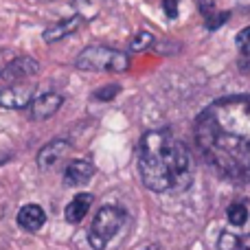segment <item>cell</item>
<instances>
[{
  "instance_id": "5",
  "label": "cell",
  "mask_w": 250,
  "mask_h": 250,
  "mask_svg": "<svg viewBox=\"0 0 250 250\" xmlns=\"http://www.w3.org/2000/svg\"><path fill=\"white\" fill-rule=\"evenodd\" d=\"M33 104V86L29 82H18L0 90V108L24 110Z\"/></svg>"
},
{
  "instance_id": "20",
  "label": "cell",
  "mask_w": 250,
  "mask_h": 250,
  "mask_svg": "<svg viewBox=\"0 0 250 250\" xmlns=\"http://www.w3.org/2000/svg\"><path fill=\"white\" fill-rule=\"evenodd\" d=\"M229 16H230V13H229V11H224V13H220V16L208 18V20H207V26H208L211 31H213V29H217V26H222L226 20H229Z\"/></svg>"
},
{
  "instance_id": "14",
  "label": "cell",
  "mask_w": 250,
  "mask_h": 250,
  "mask_svg": "<svg viewBox=\"0 0 250 250\" xmlns=\"http://www.w3.org/2000/svg\"><path fill=\"white\" fill-rule=\"evenodd\" d=\"M226 215H229V222H230V226H233V229L244 226L250 220V211L246 208V204H242V202L230 204L229 211H226Z\"/></svg>"
},
{
  "instance_id": "9",
  "label": "cell",
  "mask_w": 250,
  "mask_h": 250,
  "mask_svg": "<svg viewBox=\"0 0 250 250\" xmlns=\"http://www.w3.org/2000/svg\"><path fill=\"white\" fill-rule=\"evenodd\" d=\"M62 104H64V97L62 95H57V92H44V95L35 97L33 104L29 105L31 119L33 121H46V119H51L62 108Z\"/></svg>"
},
{
  "instance_id": "23",
  "label": "cell",
  "mask_w": 250,
  "mask_h": 250,
  "mask_svg": "<svg viewBox=\"0 0 250 250\" xmlns=\"http://www.w3.org/2000/svg\"><path fill=\"white\" fill-rule=\"evenodd\" d=\"M0 75H2V73H0Z\"/></svg>"
},
{
  "instance_id": "10",
  "label": "cell",
  "mask_w": 250,
  "mask_h": 250,
  "mask_svg": "<svg viewBox=\"0 0 250 250\" xmlns=\"http://www.w3.org/2000/svg\"><path fill=\"white\" fill-rule=\"evenodd\" d=\"M220 250H250V220L237 229L222 230L217 237Z\"/></svg>"
},
{
  "instance_id": "12",
  "label": "cell",
  "mask_w": 250,
  "mask_h": 250,
  "mask_svg": "<svg viewBox=\"0 0 250 250\" xmlns=\"http://www.w3.org/2000/svg\"><path fill=\"white\" fill-rule=\"evenodd\" d=\"M18 224L24 230H29V233H35V230H40L46 224V213H44V208L40 204H24L20 208V213H18Z\"/></svg>"
},
{
  "instance_id": "19",
  "label": "cell",
  "mask_w": 250,
  "mask_h": 250,
  "mask_svg": "<svg viewBox=\"0 0 250 250\" xmlns=\"http://www.w3.org/2000/svg\"><path fill=\"white\" fill-rule=\"evenodd\" d=\"M178 2H180V0H163V9L169 20H176L178 18Z\"/></svg>"
},
{
  "instance_id": "11",
  "label": "cell",
  "mask_w": 250,
  "mask_h": 250,
  "mask_svg": "<svg viewBox=\"0 0 250 250\" xmlns=\"http://www.w3.org/2000/svg\"><path fill=\"white\" fill-rule=\"evenodd\" d=\"M83 24L82 16H70V18H64V20H57L55 24H51L48 29H44L42 38L46 44H53V42H60V40L68 38L73 35L75 31H79V26Z\"/></svg>"
},
{
  "instance_id": "2",
  "label": "cell",
  "mask_w": 250,
  "mask_h": 250,
  "mask_svg": "<svg viewBox=\"0 0 250 250\" xmlns=\"http://www.w3.org/2000/svg\"><path fill=\"white\" fill-rule=\"evenodd\" d=\"M138 171L154 193H180L193 180L189 149L169 129H151L138 141Z\"/></svg>"
},
{
  "instance_id": "4",
  "label": "cell",
  "mask_w": 250,
  "mask_h": 250,
  "mask_svg": "<svg viewBox=\"0 0 250 250\" xmlns=\"http://www.w3.org/2000/svg\"><path fill=\"white\" fill-rule=\"evenodd\" d=\"M125 222V213L119 207H101L99 213L95 215L90 226V233H88V244L95 250H105V246L110 244V239H114L119 235Z\"/></svg>"
},
{
  "instance_id": "21",
  "label": "cell",
  "mask_w": 250,
  "mask_h": 250,
  "mask_svg": "<svg viewBox=\"0 0 250 250\" xmlns=\"http://www.w3.org/2000/svg\"><path fill=\"white\" fill-rule=\"evenodd\" d=\"M239 66H242L244 73H250V53H248V55H242V62H239Z\"/></svg>"
},
{
  "instance_id": "13",
  "label": "cell",
  "mask_w": 250,
  "mask_h": 250,
  "mask_svg": "<svg viewBox=\"0 0 250 250\" xmlns=\"http://www.w3.org/2000/svg\"><path fill=\"white\" fill-rule=\"evenodd\" d=\"M92 200H95V195L92 193H77L73 200H70L68 204H66L64 208V217L68 224H79V222L86 217V213L90 211L92 207Z\"/></svg>"
},
{
  "instance_id": "17",
  "label": "cell",
  "mask_w": 250,
  "mask_h": 250,
  "mask_svg": "<svg viewBox=\"0 0 250 250\" xmlns=\"http://www.w3.org/2000/svg\"><path fill=\"white\" fill-rule=\"evenodd\" d=\"M237 48L242 55H248L250 53V26H246V29H242L237 33Z\"/></svg>"
},
{
  "instance_id": "16",
  "label": "cell",
  "mask_w": 250,
  "mask_h": 250,
  "mask_svg": "<svg viewBox=\"0 0 250 250\" xmlns=\"http://www.w3.org/2000/svg\"><path fill=\"white\" fill-rule=\"evenodd\" d=\"M119 90H121V86H117V83H110V86H104V88H99V90H95V99H99V101H112L114 97L119 95Z\"/></svg>"
},
{
  "instance_id": "3",
  "label": "cell",
  "mask_w": 250,
  "mask_h": 250,
  "mask_svg": "<svg viewBox=\"0 0 250 250\" xmlns=\"http://www.w3.org/2000/svg\"><path fill=\"white\" fill-rule=\"evenodd\" d=\"M75 66L86 73H125L129 68V57L117 48L97 44V46L83 48Z\"/></svg>"
},
{
  "instance_id": "22",
  "label": "cell",
  "mask_w": 250,
  "mask_h": 250,
  "mask_svg": "<svg viewBox=\"0 0 250 250\" xmlns=\"http://www.w3.org/2000/svg\"><path fill=\"white\" fill-rule=\"evenodd\" d=\"M147 250H156V248H147Z\"/></svg>"
},
{
  "instance_id": "7",
  "label": "cell",
  "mask_w": 250,
  "mask_h": 250,
  "mask_svg": "<svg viewBox=\"0 0 250 250\" xmlns=\"http://www.w3.org/2000/svg\"><path fill=\"white\" fill-rule=\"evenodd\" d=\"M95 176V165L86 158L70 160L64 169V185L66 187H83Z\"/></svg>"
},
{
  "instance_id": "18",
  "label": "cell",
  "mask_w": 250,
  "mask_h": 250,
  "mask_svg": "<svg viewBox=\"0 0 250 250\" xmlns=\"http://www.w3.org/2000/svg\"><path fill=\"white\" fill-rule=\"evenodd\" d=\"M198 9L204 18H213L215 16V9H217V0H198Z\"/></svg>"
},
{
  "instance_id": "6",
  "label": "cell",
  "mask_w": 250,
  "mask_h": 250,
  "mask_svg": "<svg viewBox=\"0 0 250 250\" xmlns=\"http://www.w3.org/2000/svg\"><path fill=\"white\" fill-rule=\"evenodd\" d=\"M38 73H40V62L29 55H20L13 62H9L0 77L7 79L9 83H18V82H26V79L35 77Z\"/></svg>"
},
{
  "instance_id": "15",
  "label": "cell",
  "mask_w": 250,
  "mask_h": 250,
  "mask_svg": "<svg viewBox=\"0 0 250 250\" xmlns=\"http://www.w3.org/2000/svg\"><path fill=\"white\" fill-rule=\"evenodd\" d=\"M151 42H154V35L147 33V31H141V33L134 35V40L129 42V48H132V51H143V48H147Z\"/></svg>"
},
{
  "instance_id": "8",
  "label": "cell",
  "mask_w": 250,
  "mask_h": 250,
  "mask_svg": "<svg viewBox=\"0 0 250 250\" xmlns=\"http://www.w3.org/2000/svg\"><path fill=\"white\" fill-rule=\"evenodd\" d=\"M68 151H70V143L57 138V141L46 143V145H44L42 149L38 151V158H35V163H38V167L42 169V171H48V169L55 167V165L60 163L62 158H66V156H68Z\"/></svg>"
},
{
  "instance_id": "1",
  "label": "cell",
  "mask_w": 250,
  "mask_h": 250,
  "mask_svg": "<svg viewBox=\"0 0 250 250\" xmlns=\"http://www.w3.org/2000/svg\"><path fill=\"white\" fill-rule=\"evenodd\" d=\"M195 143L217 173L250 182V97H226L195 121Z\"/></svg>"
}]
</instances>
